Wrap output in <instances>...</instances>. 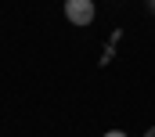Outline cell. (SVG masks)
Returning <instances> with one entry per match:
<instances>
[{
    "instance_id": "1",
    "label": "cell",
    "mask_w": 155,
    "mask_h": 137,
    "mask_svg": "<svg viewBox=\"0 0 155 137\" xmlns=\"http://www.w3.org/2000/svg\"><path fill=\"white\" fill-rule=\"evenodd\" d=\"M65 18L72 25H90L94 22V0H65Z\"/></svg>"
},
{
    "instance_id": "2",
    "label": "cell",
    "mask_w": 155,
    "mask_h": 137,
    "mask_svg": "<svg viewBox=\"0 0 155 137\" xmlns=\"http://www.w3.org/2000/svg\"><path fill=\"white\" fill-rule=\"evenodd\" d=\"M105 137H126V134H123V130H108Z\"/></svg>"
},
{
    "instance_id": "3",
    "label": "cell",
    "mask_w": 155,
    "mask_h": 137,
    "mask_svg": "<svg viewBox=\"0 0 155 137\" xmlns=\"http://www.w3.org/2000/svg\"><path fill=\"white\" fill-rule=\"evenodd\" d=\"M144 137H155V126H152V130H148V134H144Z\"/></svg>"
},
{
    "instance_id": "4",
    "label": "cell",
    "mask_w": 155,
    "mask_h": 137,
    "mask_svg": "<svg viewBox=\"0 0 155 137\" xmlns=\"http://www.w3.org/2000/svg\"><path fill=\"white\" fill-rule=\"evenodd\" d=\"M152 7H155V0H152Z\"/></svg>"
}]
</instances>
